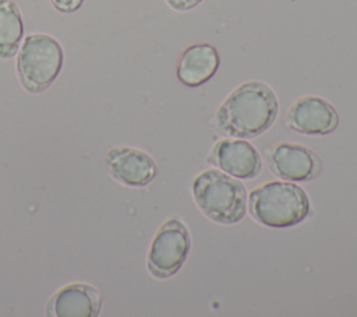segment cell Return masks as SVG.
<instances>
[{"mask_svg": "<svg viewBox=\"0 0 357 317\" xmlns=\"http://www.w3.org/2000/svg\"><path fill=\"white\" fill-rule=\"evenodd\" d=\"M271 170L291 182H307L315 179L321 172V159L310 148L294 144L280 142L266 155Z\"/></svg>", "mask_w": 357, "mask_h": 317, "instance_id": "obj_7", "label": "cell"}, {"mask_svg": "<svg viewBox=\"0 0 357 317\" xmlns=\"http://www.w3.org/2000/svg\"><path fill=\"white\" fill-rule=\"evenodd\" d=\"M24 22L13 0H0V59H11L20 50Z\"/></svg>", "mask_w": 357, "mask_h": 317, "instance_id": "obj_12", "label": "cell"}, {"mask_svg": "<svg viewBox=\"0 0 357 317\" xmlns=\"http://www.w3.org/2000/svg\"><path fill=\"white\" fill-rule=\"evenodd\" d=\"M105 166L114 180L127 187H144L158 173L153 158L145 151L132 147L109 149L105 156Z\"/></svg>", "mask_w": 357, "mask_h": 317, "instance_id": "obj_6", "label": "cell"}, {"mask_svg": "<svg viewBox=\"0 0 357 317\" xmlns=\"http://www.w3.org/2000/svg\"><path fill=\"white\" fill-rule=\"evenodd\" d=\"M209 162L237 179H254L262 168L258 151L241 138L216 142L211 151Z\"/></svg>", "mask_w": 357, "mask_h": 317, "instance_id": "obj_10", "label": "cell"}, {"mask_svg": "<svg viewBox=\"0 0 357 317\" xmlns=\"http://www.w3.org/2000/svg\"><path fill=\"white\" fill-rule=\"evenodd\" d=\"M50 4L63 14L75 13L84 3V0H49Z\"/></svg>", "mask_w": 357, "mask_h": 317, "instance_id": "obj_13", "label": "cell"}, {"mask_svg": "<svg viewBox=\"0 0 357 317\" xmlns=\"http://www.w3.org/2000/svg\"><path fill=\"white\" fill-rule=\"evenodd\" d=\"M278 112L279 102L271 87L261 81H248L222 102L216 112V126L225 135L252 138L273 124Z\"/></svg>", "mask_w": 357, "mask_h": 317, "instance_id": "obj_1", "label": "cell"}, {"mask_svg": "<svg viewBox=\"0 0 357 317\" xmlns=\"http://www.w3.org/2000/svg\"><path fill=\"white\" fill-rule=\"evenodd\" d=\"M289 128L300 134H329L336 130L339 116L336 109L324 98L307 95L298 98L287 112Z\"/></svg>", "mask_w": 357, "mask_h": 317, "instance_id": "obj_8", "label": "cell"}, {"mask_svg": "<svg viewBox=\"0 0 357 317\" xmlns=\"http://www.w3.org/2000/svg\"><path fill=\"white\" fill-rule=\"evenodd\" d=\"M202 0H166V3L177 10V11H187V10H191L194 7H197Z\"/></svg>", "mask_w": 357, "mask_h": 317, "instance_id": "obj_14", "label": "cell"}, {"mask_svg": "<svg viewBox=\"0 0 357 317\" xmlns=\"http://www.w3.org/2000/svg\"><path fill=\"white\" fill-rule=\"evenodd\" d=\"M219 67L218 50L209 43L190 45L177 64V78L187 87L206 82Z\"/></svg>", "mask_w": 357, "mask_h": 317, "instance_id": "obj_11", "label": "cell"}, {"mask_svg": "<svg viewBox=\"0 0 357 317\" xmlns=\"http://www.w3.org/2000/svg\"><path fill=\"white\" fill-rule=\"evenodd\" d=\"M191 237L178 219H167L156 232L148 250L146 268L159 279L173 277L187 260Z\"/></svg>", "mask_w": 357, "mask_h": 317, "instance_id": "obj_5", "label": "cell"}, {"mask_svg": "<svg viewBox=\"0 0 357 317\" xmlns=\"http://www.w3.org/2000/svg\"><path fill=\"white\" fill-rule=\"evenodd\" d=\"M64 61L60 42L47 34L28 35L17 56V75L31 94L46 91L59 77Z\"/></svg>", "mask_w": 357, "mask_h": 317, "instance_id": "obj_4", "label": "cell"}, {"mask_svg": "<svg viewBox=\"0 0 357 317\" xmlns=\"http://www.w3.org/2000/svg\"><path fill=\"white\" fill-rule=\"evenodd\" d=\"M252 218L271 228H289L304 221L310 212L307 193L289 182H269L250 193Z\"/></svg>", "mask_w": 357, "mask_h": 317, "instance_id": "obj_3", "label": "cell"}, {"mask_svg": "<svg viewBox=\"0 0 357 317\" xmlns=\"http://www.w3.org/2000/svg\"><path fill=\"white\" fill-rule=\"evenodd\" d=\"M192 197L198 208L213 222L233 225L247 211V193L237 177L218 169L199 173L192 182Z\"/></svg>", "mask_w": 357, "mask_h": 317, "instance_id": "obj_2", "label": "cell"}, {"mask_svg": "<svg viewBox=\"0 0 357 317\" xmlns=\"http://www.w3.org/2000/svg\"><path fill=\"white\" fill-rule=\"evenodd\" d=\"M102 309V295L85 282H73L59 289L47 302L52 317H96Z\"/></svg>", "mask_w": 357, "mask_h": 317, "instance_id": "obj_9", "label": "cell"}]
</instances>
